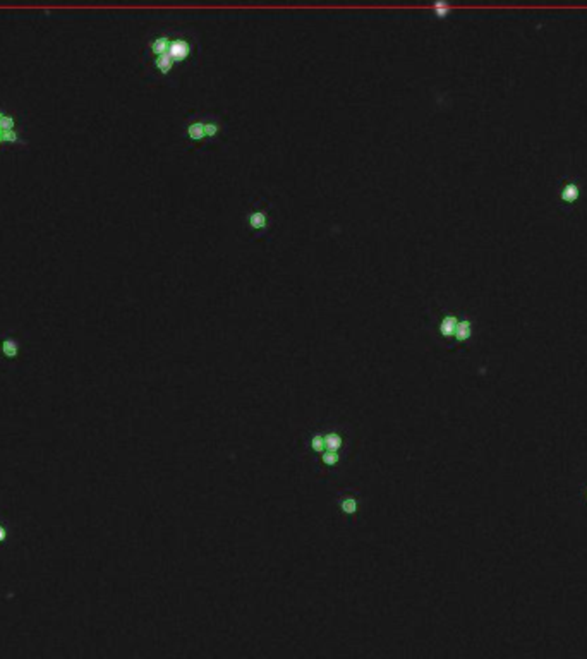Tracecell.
<instances>
[{
  "instance_id": "cell-9",
  "label": "cell",
  "mask_w": 587,
  "mask_h": 659,
  "mask_svg": "<svg viewBox=\"0 0 587 659\" xmlns=\"http://www.w3.org/2000/svg\"><path fill=\"white\" fill-rule=\"evenodd\" d=\"M471 333H472V326H471V323H469V321H459V325H457V330H455V337H457V340H460V342L467 340V338L471 337Z\"/></svg>"
},
{
  "instance_id": "cell-7",
  "label": "cell",
  "mask_w": 587,
  "mask_h": 659,
  "mask_svg": "<svg viewBox=\"0 0 587 659\" xmlns=\"http://www.w3.org/2000/svg\"><path fill=\"white\" fill-rule=\"evenodd\" d=\"M0 348H2V354H4L7 359H16L19 354L18 342L12 340V338H5V340L2 342V345H0Z\"/></svg>"
},
{
  "instance_id": "cell-1",
  "label": "cell",
  "mask_w": 587,
  "mask_h": 659,
  "mask_svg": "<svg viewBox=\"0 0 587 659\" xmlns=\"http://www.w3.org/2000/svg\"><path fill=\"white\" fill-rule=\"evenodd\" d=\"M168 55L172 57L174 62H182L191 55V45H189L187 40L184 38H177V40H172L170 48L167 52Z\"/></svg>"
},
{
  "instance_id": "cell-6",
  "label": "cell",
  "mask_w": 587,
  "mask_h": 659,
  "mask_svg": "<svg viewBox=\"0 0 587 659\" xmlns=\"http://www.w3.org/2000/svg\"><path fill=\"white\" fill-rule=\"evenodd\" d=\"M174 64L175 62L172 60V57L168 54H165V55H160V57H155V67L156 69L160 71L162 74H168L172 71V67H174Z\"/></svg>"
},
{
  "instance_id": "cell-2",
  "label": "cell",
  "mask_w": 587,
  "mask_h": 659,
  "mask_svg": "<svg viewBox=\"0 0 587 659\" xmlns=\"http://www.w3.org/2000/svg\"><path fill=\"white\" fill-rule=\"evenodd\" d=\"M579 196H580V187H579V182L577 181L565 182V184L562 185V189H560V200H562L565 204L575 203V201L579 200Z\"/></svg>"
},
{
  "instance_id": "cell-12",
  "label": "cell",
  "mask_w": 587,
  "mask_h": 659,
  "mask_svg": "<svg viewBox=\"0 0 587 659\" xmlns=\"http://www.w3.org/2000/svg\"><path fill=\"white\" fill-rule=\"evenodd\" d=\"M435 12L440 16V18H443V16L448 14V5L443 4V2H436V4H435Z\"/></svg>"
},
{
  "instance_id": "cell-15",
  "label": "cell",
  "mask_w": 587,
  "mask_h": 659,
  "mask_svg": "<svg viewBox=\"0 0 587 659\" xmlns=\"http://www.w3.org/2000/svg\"><path fill=\"white\" fill-rule=\"evenodd\" d=\"M342 508H344V512H347V513H354V512H355V501L354 500H345L344 505H342Z\"/></svg>"
},
{
  "instance_id": "cell-4",
  "label": "cell",
  "mask_w": 587,
  "mask_h": 659,
  "mask_svg": "<svg viewBox=\"0 0 587 659\" xmlns=\"http://www.w3.org/2000/svg\"><path fill=\"white\" fill-rule=\"evenodd\" d=\"M187 134L192 141H203V139L206 138V136H204V122H200V120L191 122L187 127Z\"/></svg>"
},
{
  "instance_id": "cell-5",
  "label": "cell",
  "mask_w": 587,
  "mask_h": 659,
  "mask_svg": "<svg viewBox=\"0 0 587 659\" xmlns=\"http://www.w3.org/2000/svg\"><path fill=\"white\" fill-rule=\"evenodd\" d=\"M457 325H459V321H457L455 316H445L441 325H440V331H441V335H445V337H452V335H455Z\"/></svg>"
},
{
  "instance_id": "cell-13",
  "label": "cell",
  "mask_w": 587,
  "mask_h": 659,
  "mask_svg": "<svg viewBox=\"0 0 587 659\" xmlns=\"http://www.w3.org/2000/svg\"><path fill=\"white\" fill-rule=\"evenodd\" d=\"M323 460H325V464L331 465V464H335V462L338 460V455L335 452H328V453H325V455H323Z\"/></svg>"
},
{
  "instance_id": "cell-14",
  "label": "cell",
  "mask_w": 587,
  "mask_h": 659,
  "mask_svg": "<svg viewBox=\"0 0 587 659\" xmlns=\"http://www.w3.org/2000/svg\"><path fill=\"white\" fill-rule=\"evenodd\" d=\"M312 448H314L316 452H321V450L325 448V438H321V436L312 438Z\"/></svg>"
},
{
  "instance_id": "cell-11",
  "label": "cell",
  "mask_w": 587,
  "mask_h": 659,
  "mask_svg": "<svg viewBox=\"0 0 587 659\" xmlns=\"http://www.w3.org/2000/svg\"><path fill=\"white\" fill-rule=\"evenodd\" d=\"M218 130H220V127H218V124L215 122V120L204 122V136H206V138H215V136L218 134Z\"/></svg>"
},
{
  "instance_id": "cell-3",
  "label": "cell",
  "mask_w": 587,
  "mask_h": 659,
  "mask_svg": "<svg viewBox=\"0 0 587 659\" xmlns=\"http://www.w3.org/2000/svg\"><path fill=\"white\" fill-rule=\"evenodd\" d=\"M170 43H172V40L168 37H158L151 41L149 48H151V52L155 54V57H160V55L167 54L168 48H170Z\"/></svg>"
},
{
  "instance_id": "cell-8",
  "label": "cell",
  "mask_w": 587,
  "mask_h": 659,
  "mask_svg": "<svg viewBox=\"0 0 587 659\" xmlns=\"http://www.w3.org/2000/svg\"><path fill=\"white\" fill-rule=\"evenodd\" d=\"M249 225L254 230H261V228H265L268 225V217L263 211H254V213L249 215Z\"/></svg>"
},
{
  "instance_id": "cell-16",
  "label": "cell",
  "mask_w": 587,
  "mask_h": 659,
  "mask_svg": "<svg viewBox=\"0 0 587 659\" xmlns=\"http://www.w3.org/2000/svg\"><path fill=\"white\" fill-rule=\"evenodd\" d=\"M4 536H5V534H4V529H2V527H0V541L4 539Z\"/></svg>"
},
{
  "instance_id": "cell-10",
  "label": "cell",
  "mask_w": 587,
  "mask_h": 659,
  "mask_svg": "<svg viewBox=\"0 0 587 659\" xmlns=\"http://www.w3.org/2000/svg\"><path fill=\"white\" fill-rule=\"evenodd\" d=\"M342 445V439L338 435H328L325 436V446L328 448V452H337Z\"/></svg>"
}]
</instances>
